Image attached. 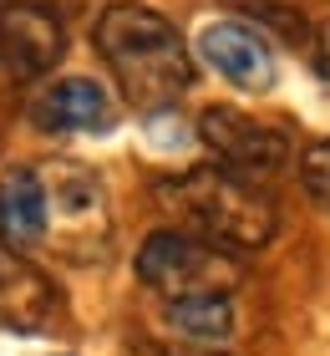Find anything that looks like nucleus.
<instances>
[{"instance_id": "f257e3e1", "label": "nucleus", "mask_w": 330, "mask_h": 356, "mask_svg": "<svg viewBox=\"0 0 330 356\" xmlns=\"http://www.w3.org/2000/svg\"><path fill=\"white\" fill-rule=\"evenodd\" d=\"M92 41L102 51L107 72L117 76L122 97L138 112L173 107L183 97V87L193 82V56L183 46V31L153 6H132V0L107 6Z\"/></svg>"}, {"instance_id": "f03ea898", "label": "nucleus", "mask_w": 330, "mask_h": 356, "mask_svg": "<svg viewBox=\"0 0 330 356\" xmlns=\"http://www.w3.org/2000/svg\"><path fill=\"white\" fill-rule=\"evenodd\" d=\"M158 204L168 209L188 234L213 239V245H224V250H259V245L274 239V224H279L274 199L264 193L259 178L234 173L224 163L163 178Z\"/></svg>"}, {"instance_id": "7ed1b4c3", "label": "nucleus", "mask_w": 330, "mask_h": 356, "mask_svg": "<svg viewBox=\"0 0 330 356\" xmlns=\"http://www.w3.org/2000/svg\"><path fill=\"white\" fill-rule=\"evenodd\" d=\"M138 280L168 305L193 296H234V285L244 280V260L188 229H158L138 250Z\"/></svg>"}, {"instance_id": "20e7f679", "label": "nucleus", "mask_w": 330, "mask_h": 356, "mask_svg": "<svg viewBox=\"0 0 330 356\" xmlns=\"http://www.w3.org/2000/svg\"><path fill=\"white\" fill-rule=\"evenodd\" d=\"M61 21L36 0H0V82H36L61 61Z\"/></svg>"}, {"instance_id": "39448f33", "label": "nucleus", "mask_w": 330, "mask_h": 356, "mask_svg": "<svg viewBox=\"0 0 330 356\" xmlns=\"http://www.w3.org/2000/svg\"><path fill=\"white\" fill-rule=\"evenodd\" d=\"M41 178H46V239L66 245L72 254H87L92 234H102V224H107L102 184L76 163H56Z\"/></svg>"}, {"instance_id": "423d86ee", "label": "nucleus", "mask_w": 330, "mask_h": 356, "mask_svg": "<svg viewBox=\"0 0 330 356\" xmlns=\"http://www.w3.org/2000/svg\"><path fill=\"white\" fill-rule=\"evenodd\" d=\"M198 133H204L208 153L219 158L224 168L249 173V178L274 173L290 158L285 133H274L270 122H259V118H249V112H239V107H208L204 118H198Z\"/></svg>"}, {"instance_id": "0eeeda50", "label": "nucleus", "mask_w": 330, "mask_h": 356, "mask_svg": "<svg viewBox=\"0 0 330 356\" xmlns=\"http://www.w3.org/2000/svg\"><path fill=\"white\" fill-rule=\"evenodd\" d=\"M198 51L224 82H234L239 92H264L274 82V51L254 26L244 21H208L198 31Z\"/></svg>"}, {"instance_id": "6e6552de", "label": "nucleus", "mask_w": 330, "mask_h": 356, "mask_svg": "<svg viewBox=\"0 0 330 356\" xmlns=\"http://www.w3.org/2000/svg\"><path fill=\"white\" fill-rule=\"evenodd\" d=\"M31 118H36V127H46V133H107V127L117 122V107H112V97L97 82L66 76V82H51L36 97Z\"/></svg>"}, {"instance_id": "1a4fd4ad", "label": "nucleus", "mask_w": 330, "mask_h": 356, "mask_svg": "<svg viewBox=\"0 0 330 356\" xmlns=\"http://www.w3.org/2000/svg\"><path fill=\"white\" fill-rule=\"evenodd\" d=\"M46 239V178L36 168L0 173V245L26 254Z\"/></svg>"}, {"instance_id": "9d476101", "label": "nucleus", "mask_w": 330, "mask_h": 356, "mask_svg": "<svg viewBox=\"0 0 330 356\" xmlns=\"http://www.w3.org/2000/svg\"><path fill=\"white\" fill-rule=\"evenodd\" d=\"M168 326L178 336H188L198 346H219L234 331V305L229 296H193V300H173L168 305Z\"/></svg>"}, {"instance_id": "9b49d317", "label": "nucleus", "mask_w": 330, "mask_h": 356, "mask_svg": "<svg viewBox=\"0 0 330 356\" xmlns=\"http://www.w3.org/2000/svg\"><path fill=\"white\" fill-rule=\"evenodd\" d=\"M300 184L315 193V204L330 209V143H305V153H300Z\"/></svg>"}, {"instance_id": "f8f14e48", "label": "nucleus", "mask_w": 330, "mask_h": 356, "mask_svg": "<svg viewBox=\"0 0 330 356\" xmlns=\"http://www.w3.org/2000/svg\"><path fill=\"white\" fill-rule=\"evenodd\" d=\"M315 72L330 82V26H320V31H315Z\"/></svg>"}, {"instance_id": "ddd939ff", "label": "nucleus", "mask_w": 330, "mask_h": 356, "mask_svg": "<svg viewBox=\"0 0 330 356\" xmlns=\"http://www.w3.org/2000/svg\"><path fill=\"white\" fill-rule=\"evenodd\" d=\"M193 356H213V351H193Z\"/></svg>"}]
</instances>
